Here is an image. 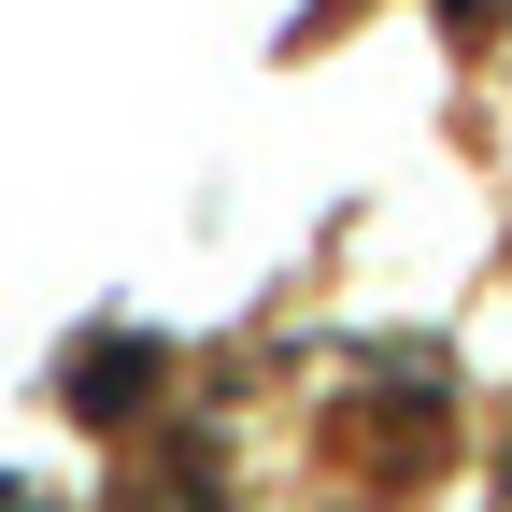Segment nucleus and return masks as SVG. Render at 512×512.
<instances>
[{
    "mask_svg": "<svg viewBox=\"0 0 512 512\" xmlns=\"http://www.w3.org/2000/svg\"><path fill=\"white\" fill-rule=\"evenodd\" d=\"M171 512H228V498H214V484H185V498H171Z\"/></svg>",
    "mask_w": 512,
    "mask_h": 512,
    "instance_id": "nucleus-2",
    "label": "nucleus"
},
{
    "mask_svg": "<svg viewBox=\"0 0 512 512\" xmlns=\"http://www.w3.org/2000/svg\"><path fill=\"white\" fill-rule=\"evenodd\" d=\"M143 399H157V356H143V342H100V356L72 370V413H100V427L143 413Z\"/></svg>",
    "mask_w": 512,
    "mask_h": 512,
    "instance_id": "nucleus-1",
    "label": "nucleus"
},
{
    "mask_svg": "<svg viewBox=\"0 0 512 512\" xmlns=\"http://www.w3.org/2000/svg\"><path fill=\"white\" fill-rule=\"evenodd\" d=\"M0 512H43V498H29V484H0Z\"/></svg>",
    "mask_w": 512,
    "mask_h": 512,
    "instance_id": "nucleus-3",
    "label": "nucleus"
}]
</instances>
